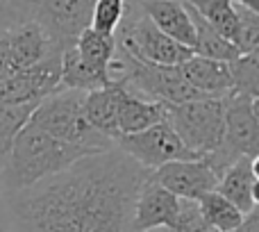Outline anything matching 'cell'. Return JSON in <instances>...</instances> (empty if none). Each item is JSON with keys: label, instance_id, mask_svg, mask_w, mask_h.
Returning <instances> with one entry per match:
<instances>
[{"label": "cell", "instance_id": "cell-15", "mask_svg": "<svg viewBox=\"0 0 259 232\" xmlns=\"http://www.w3.org/2000/svg\"><path fill=\"white\" fill-rule=\"evenodd\" d=\"M118 96H121V85L112 82V85L103 87V89L89 91L84 96V105H82V114H84L87 123L107 137L112 143H116L118 134Z\"/></svg>", "mask_w": 259, "mask_h": 232}, {"label": "cell", "instance_id": "cell-1", "mask_svg": "<svg viewBox=\"0 0 259 232\" xmlns=\"http://www.w3.org/2000/svg\"><path fill=\"white\" fill-rule=\"evenodd\" d=\"M150 173L112 148L3 198L14 232H132L134 198Z\"/></svg>", "mask_w": 259, "mask_h": 232}, {"label": "cell", "instance_id": "cell-16", "mask_svg": "<svg viewBox=\"0 0 259 232\" xmlns=\"http://www.w3.org/2000/svg\"><path fill=\"white\" fill-rule=\"evenodd\" d=\"M121 85V82H118ZM166 107L164 103H152V100L139 98L130 94L121 85V96H118V134H134L148 130L152 125L166 121Z\"/></svg>", "mask_w": 259, "mask_h": 232}, {"label": "cell", "instance_id": "cell-5", "mask_svg": "<svg viewBox=\"0 0 259 232\" xmlns=\"http://www.w3.org/2000/svg\"><path fill=\"white\" fill-rule=\"evenodd\" d=\"M223 112V98H196L182 105H168L166 121L182 146L198 160H202L221 146Z\"/></svg>", "mask_w": 259, "mask_h": 232}, {"label": "cell", "instance_id": "cell-27", "mask_svg": "<svg viewBox=\"0 0 259 232\" xmlns=\"http://www.w3.org/2000/svg\"><path fill=\"white\" fill-rule=\"evenodd\" d=\"M25 21H32V16H27L23 9H18V7H14V5L0 0V30H5V27H14V25L25 23Z\"/></svg>", "mask_w": 259, "mask_h": 232}, {"label": "cell", "instance_id": "cell-14", "mask_svg": "<svg viewBox=\"0 0 259 232\" xmlns=\"http://www.w3.org/2000/svg\"><path fill=\"white\" fill-rule=\"evenodd\" d=\"M184 80L205 98H225L232 94V75L225 62L191 55L180 66Z\"/></svg>", "mask_w": 259, "mask_h": 232}, {"label": "cell", "instance_id": "cell-4", "mask_svg": "<svg viewBox=\"0 0 259 232\" xmlns=\"http://www.w3.org/2000/svg\"><path fill=\"white\" fill-rule=\"evenodd\" d=\"M225 112H223V139L221 146L214 152L205 155L216 178H221L228 166H232L237 160L248 157L257 160L259 155V103L250 96H237L230 94L223 98Z\"/></svg>", "mask_w": 259, "mask_h": 232}, {"label": "cell", "instance_id": "cell-18", "mask_svg": "<svg viewBox=\"0 0 259 232\" xmlns=\"http://www.w3.org/2000/svg\"><path fill=\"white\" fill-rule=\"evenodd\" d=\"M112 85L107 75H100L94 68H89L80 59L75 46L62 53V68H59V89H75V91H96Z\"/></svg>", "mask_w": 259, "mask_h": 232}, {"label": "cell", "instance_id": "cell-28", "mask_svg": "<svg viewBox=\"0 0 259 232\" xmlns=\"http://www.w3.org/2000/svg\"><path fill=\"white\" fill-rule=\"evenodd\" d=\"M12 71V57H9V36H7V27L0 30V75H7Z\"/></svg>", "mask_w": 259, "mask_h": 232}, {"label": "cell", "instance_id": "cell-12", "mask_svg": "<svg viewBox=\"0 0 259 232\" xmlns=\"http://www.w3.org/2000/svg\"><path fill=\"white\" fill-rule=\"evenodd\" d=\"M257 160L241 157L221 173L216 191L228 198L241 214H250L257 210Z\"/></svg>", "mask_w": 259, "mask_h": 232}, {"label": "cell", "instance_id": "cell-9", "mask_svg": "<svg viewBox=\"0 0 259 232\" xmlns=\"http://www.w3.org/2000/svg\"><path fill=\"white\" fill-rule=\"evenodd\" d=\"M150 178L180 201H198L202 194L214 191L219 184V178L205 160L168 162L152 171Z\"/></svg>", "mask_w": 259, "mask_h": 232}, {"label": "cell", "instance_id": "cell-22", "mask_svg": "<svg viewBox=\"0 0 259 232\" xmlns=\"http://www.w3.org/2000/svg\"><path fill=\"white\" fill-rule=\"evenodd\" d=\"M36 105H21V103H3L0 100V166L5 164L16 134L27 125Z\"/></svg>", "mask_w": 259, "mask_h": 232}, {"label": "cell", "instance_id": "cell-24", "mask_svg": "<svg viewBox=\"0 0 259 232\" xmlns=\"http://www.w3.org/2000/svg\"><path fill=\"white\" fill-rule=\"evenodd\" d=\"M234 9H237V21H239L234 48L241 55L259 53V14L237 3H234Z\"/></svg>", "mask_w": 259, "mask_h": 232}, {"label": "cell", "instance_id": "cell-6", "mask_svg": "<svg viewBox=\"0 0 259 232\" xmlns=\"http://www.w3.org/2000/svg\"><path fill=\"white\" fill-rule=\"evenodd\" d=\"M114 36H116L118 48H123L141 62L157 64V66H182L193 55V50L175 44L164 32L157 30L141 12L137 16L123 18Z\"/></svg>", "mask_w": 259, "mask_h": 232}, {"label": "cell", "instance_id": "cell-17", "mask_svg": "<svg viewBox=\"0 0 259 232\" xmlns=\"http://www.w3.org/2000/svg\"><path fill=\"white\" fill-rule=\"evenodd\" d=\"M184 5H187V12H189V16H191L193 34H196L193 55H200V57L216 59V62H225V64H230L232 59H237L239 55H241L228 39H223V36L209 25V23H207L205 18H202L200 14L187 3V0H184Z\"/></svg>", "mask_w": 259, "mask_h": 232}, {"label": "cell", "instance_id": "cell-19", "mask_svg": "<svg viewBox=\"0 0 259 232\" xmlns=\"http://www.w3.org/2000/svg\"><path fill=\"white\" fill-rule=\"evenodd\" d=\"M75 50L80 59L96 73L109 78V64H112L114 55H116V36L103 34L91 27H87L75 41ZM112 82V80H109Z\"/></svg>", "mask_w": 259, "mask_h": 232}, {"label": "cell", "instance_id": "cell-21", "mask_svg": "<svg viewBox=\"0 0 259 232\" xmlns=\"http://www.w3.org/2000/svg\"><path fill=\"white\" fill-rule=\"evenodd\" d=\"M223 39H228L234 46L237 39V9H234L232 0H187Z\"/></svg>", "mask_w": 259, "mask_h": 232}, {"label": "cell", "instance_id": "cell-26", "mask_svg": "<svg viewBox=\"0 0 259 232\" xmlns=\"http://www.w3.org/2000/svg\"><path fill=\"white\" fill-rule=\"evenodd\" d=\"M168 230H173V232H214L202 221L196 201H180L175 223L170 225Z\"/></svg>", "mask_w": 259, "mask_h": 232}, {"label": "cell", "instance_id": "cell-30", "mask_svg": "<svg viewBox=\"0 0 259 232\" xmlns=\"http://www.w3.org/2000/svg\"><path fill=\"white\" fill-rule=\"evenodd\" d=\"M232 232H259V230H257V210L250 212V214H246L243 223L239 225L237 230H232Z\"/></svg>", "mask_w": 259, "mask_h": 232}, {"label": "cell", "instance_id": "cell-11", "mask_svg": "<svg viewBox=\"0 0 259 232\" xmlns=\"http://www.w3.org/2000/svg\"><path fill=\"white\" fill-rule=\"evenodd\" d=\"M139 7L143 16H148V21L159 32H164L175 44L193 50L196 34H193V23L184 0H141Z\"/></svg>", "mask_w": 259, "mask_h": 232}, {"label": "cell", "instance_id": "cell-13", "mask_svg": "<svg viewBox=\"0 0 259 232\" xmlns=\"http://www.w3.org/2000/svg\"><path fill=\"white\" fill-rule=\"evenodd\" d=\"M9 36V57H12V71H25L32 68L53 50H62L46 36L41 25L32 21L18 23L14 27H7Z\"/></svg>", "mask_w": 259, "mask_h": 232}, {"label": "cell", "instance_id": "cell-29", "mask_svg": "<svg viewBox=\"0 0 259 232\" xmlns=\"http://www.w3.org/2000/svg\"><path fill=\"white\" fill-rule=\"evenodd\" d=\"M0 232H14V223H12V216H9L7 203H5L3 194H0Z\"/></svg>", "mask_w": 259, "mask_h": 232}, {"label": "cell", "instance_id": "cell-32", "mask_svg": "<svg viewBox=\"0 0 259 232\" xmlns=\"http://www.w3.org/2000/svg\"><path fill=\"white\" fill-rule=\"evenodd\" d=\"M148 232H173V230H168V228H157V230H148Z\"/></svg>", "mask_w": 259, "mask_h": 232}, {"label": "cell", "instance_id": "cell-25", "mask_svg": "<svg viewBox=\"0 0 259 232\" xmlns=\"http://www.w3.org/2000/svg\"><path fill=\"white\" fill-rule=\"evenodd\" d=\"M127 0H96L91 14V30L103 34H116L118 25L125 18Z\"/></svg>", "mask_w": 259, "mask_h": 232}, {"label": "cell", "instance_id": "cell-3", "mask_svg": "<svg viewBox=\"0 0 259 232\" xmlns=\"http://www.w3.org/2000/svg\"><path fill=\"white\" fill-rule=\"evenodd\" d=\"M84 96H87L84 91H75V89L53 91L34 107L27 123L48 132L50 137L59 139V141L84 148L89 152L112 150L114 143L87 123L84 114H82Z\"/></svg>", "mask_w": 259, "mask_h": 232}, {"label": "cell", "instance_id": "cell-10", "mask_svg": "<svg viewBox=\"0 0 259 232\" xmlns=\"http://www.w3.org/2000/svg\"><path fill=\"white\" fill-rule=\"evenodd\" d=\"M180 207V198H175L170 191H166L161 184L148 175V180L139 187L134 198L132 212V232H148L157 228H170L175 223Z\"/></svg>", "mask_w": 259, "mask_h": 232}, {"label": "cell", "instance_id": "cell-2", "mask_svg": "<svg viewBox=\"0 0 259 232\" xmlns=\"http://www.w3.org/2000/svg\"><path fill=\"white\" fill-rule=\"evenodd\" d=\"M87 155H96V152L59 141L27 123L16 134L7 160L0 166V194L7 198L18 191H25L41 180L62 173L64 169Z\"/></svg>", "mask_w": 259, "mask_h": 232}, {"label": "cell", "instance_id": "cell-7", "mask_svg": "<svg viewBox=\"0 0 259 232\" xmlns=\"http://www.w3.org/2000/svg\"><path fill=\"white\" fill-rule=\"evenodd\" d=\"M114 148L148 171H155L159 166L168 164V162L198 160L196 155H191L182 146V141L173 132L168 121H161V123L152 125L148 130H141V132L123 134V137L116 139Z\"/></svg>", "mask_w": 259, "mask_h": 232}, {"label": "cell", "instance_id": "cell-23", "mask_svg": "<svg viewBox=\"0 0 259 232\" xmlns=\"http://www.w3.org/2000/svg\"><path fill=\"white\" fill-rule=\"evenodd\" d=\"M228 68L232 75V94L259 98V53L239 55Z\"/></svg>", "mask_w": 259, "mask_h": 232}, {"label": "cell", "instance_id": "cell-31", "mask_svg": "<svg viewBox=\"0 0 259 232\" xmlns=\"http://www.w3.org/2000/svg\"><path fill=\"white\" fill-rule=\"evenodd\" d=\"M232 3L243 5V7H248V9H252V12L259 14V0H232Z\"/></svg>", "mask_w": 259, "mask_h": 232}, {"label": "cell", "instance_id": "cell-8", "mask_svg": "<svg viewBox=\"0 0 259 232\" xmlns=\"http://www.w3.org/2000/svg\"><path fill=\"white\" fill-rule=\"evenodd\" d=\"M94 3L96 0H39L34 21L57 48L66 50L91 27Z\"/></svg>", "mask_w": 259, "mask_h": 232}, {"label": "cell", "instance_id": "cell-20", "mask_svg": "<svg viewBox=\"0 0 259 232\" xmlns=\"http://www.w3.org/2000/svg\"><path fill=\"white\" fill-rule=\"evenodd\" d=\"M198 212H200L202 221L209 225L214 232H232L243 223L246 214L237 210L228 198H223L219 191H207L196 201Z\"/></svg>", "mask_w": 259, "mask_h": 232}]
</instances>
